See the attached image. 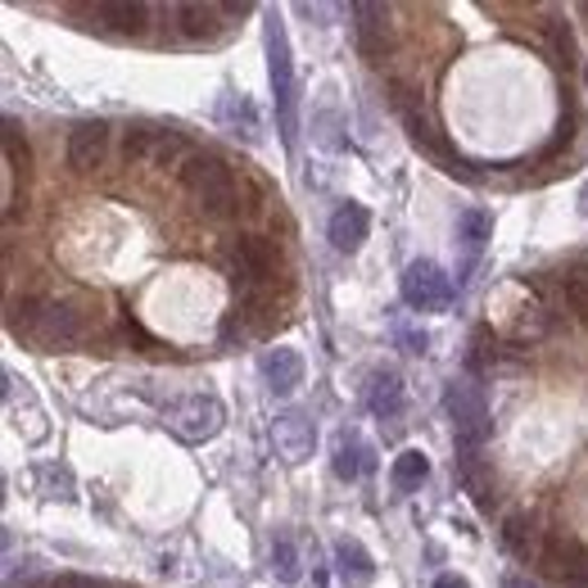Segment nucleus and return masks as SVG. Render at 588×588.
<instances>
[{
  "label": "nucleus",
  "mask_w": 588,
  "mask_h": 588,
  "mask_svg": "<svg viewBox=\"0 0 588 588\" xmlns=\"http://www.w3.org/2000/svg\"><path fill=\"white\" fill-rule=\"evenodd\" d=\"M177 181H181V190H186L209 218H231V213H240V204H244L231 164H227L222 155H213V150H195V155L177 168Z\"/></svg>",
  "instance_id": "obj_1"
},
{
  "label": "nucleus",
  "mask_w": 588,
  "mask_h": 588,
  "mask_svg": "<svg viewBox=\"0 0 588 588\" xmlns=\"http://www.w3.org/2000/svg\"><path fill=\"white\" fill-rule=\"evenodd\" d=\"M267 77H272L281 140L294 150V136H300V91H294V60H290V41H285L281 19L267 23Z\"/></svg>",
  "instance_id": "obj_2"
},
{
  "label": "nucleus",
  "mask_w": 588,
  "mask_h": 588,
  "mask_svg": "<svg viewBox=\"0 0 588 588\" xmlns=\"http://www.w3.org/2000/svg\"><path fill=\"white\" fill-rule=\"evenodd\" d=\"M444 408H449V421H453L458 453H462V462H471V458L484 449V439L494 434V421H489V403H484V395H480V385H471V380H449Z\"/></svg>",
  "instance_id": "obj_3"
},
{
  "label": "nucleus",
  "mask_w": 588,
  "mask_h": 588,
  "mask_svg": "<svg viewBox=\"0 0 588 588\" xmlns=\"http://www.w3.org/2000/svg\"><path fill=\"white\" fill-rule=\"evenodd\" d=\"M95 335V322L86 308L69 304V300H45L41 304V322H36V339L41 349H77Z\"/></svg>",
  "instance_id": "obj_4"
},
{
  "label": "nucleus",
  "mask_w": 588,
  "mask_h": 588,
  "mask_svg": "<svg viewBox=\"0 0 588 588\" xmlns=\"http://www.w3.org/2000/svg\"><path fill=\"white\" fill-rule=\"evenodd\" d=\"M399 290H403V304L412 313H444L453 304V276L439 263H430V259L408 263Z\"/></svg>",
  "instance_id": "obj_5"
},
{
  "label": "nucleus",
  "mask_w": 588,
  "mask_h": 588,
  "mask_svg": "<svg viewBox=\"0 0 588 588\" xmlns=\"http://www.w3.org/2000/svg\"><path fill=\"white\" fill-rule=\"evenodd\" d=\"M538 570H544V579L557 584V588H584L588 584V548L579 544L575 534L553 529L544 538V557H538Z\"/></svg>",
  "instance_id": "obj_6"
},
{
  "label": "nucleus",
  "mask_w": 588,
  "mask_h": 588,
  "mask_svg": "<svg viewBox=\"0 0 588 588\" xmlns=\"http://www.w3.org/2000/svg\"><path fill=\"white\" fill-rule=\"evenodd\" d=\"M285 254H281V244L272 235H240L235 240V285H276V272H281Z\"/></svg>",
  "instance_id": "obj_7"
},
{
  "label": "nucleus",
  "mask_w": 588,
  "mask_h": 588,
  "mask_svg": "<svg viewBox=\"0 0 588 588\" xmlns=\"http://www.w3.org/2000/svg\"><path fill=\"white\" fill-rule=\"evenodd\" d=\"M168 426L177 439H186V444H209V439L227 426V408L213 395H190L168 412Z\"/></svg>",
  "instance_id": "obj_8"
},
{
  "label": "nucleus",
  "mask_w": 588,
  "mask_h": 588,
  "mask_svg": "<svg viewBox=\"0 0 588 588\" xmlns=\"http://www.w3.org/2000/svg\"><path fill=\"white\" fill-rule=\"evenodd\" d=\"M354 36L367 64H385L399 51V28L385 6H354Z\"/></svg>",
  "instance_id": "obj_9"
},
{
  "label": "nucleus",
  "mask_w": 588,
  "mask_h": 588,
  "mask_svg": "<svg viewBox=\"0 0 588 588\" xmlns=\"http://www.w3.org/2000/svg\"><path fill=\"white\" fill-rule=\"evenodd\" d=\"M272 444H276V458L285 466H304L313 458V449H317V426L308 421V412L285 408L272 421Z\"/></svg>",
  "instance_id": "obj_10"
},
{
  "label": "nucleus",
  "mask_w": 588,
  "mask_h": 588,
  "mask_svg": "<svg viewBox=\"0 0 588 588\" xmlns=\"http://www.w3.org/2000/svg\"><path fill=\"white\" fill-rule=\"evenodd\" d=\"M109 136H114V127H109L105 118H86V123H77V127L69 132V145H64L69 168H73L77 177H91L95 168L105 164V155H109Z\"/></svg>",
  "instance_id": "obj_11"
},
{
  "label": "nucleus",
  "mask_w": 588,
  "mask_h": 588,
  "mask_svg": "<svg viewBox=\"0 0 588 588\" xmlns=\"http://www.w3.org/2000/svg\"><path fill=\"white\" fill-rule=\"evenodd\" d=\"M77 14L95 19V28L105 32H118V36H145L150 32V6H140V0H101V6H82Z\"/></svg>",
  "instance_id": "obj_12"
},
{
  "label": "nucleus",
  "mask_w": 588,
  "mask_h": 588,
  "mask_svg": "<svg viewBox=\"0 0 588 588\" xmlns=\"http://www.w3.org/2000/svg\"><path fill=\"white\" fill-rule=\"evenodd\" d=\"M544 529H538V521L529 516V512H512L507 521H503V548L516 557V561H538L544 557Z\"/></svg>",
  "instance_id": "obj_13"
},
{
  "label": "nucleus",
  "mask_w": 588,
  "mask_h": 588,
  "mask_svg": "<svg viewBox=\"0 0 588 588\" xmlns=\"http://www.w3.org/2000/svg\"><path fill=\"white\" fill-rule=\"evenodd\" d=\"M335 579L345 588H371L376 584V561L358 538H339L335 544Z\"/></svg>",
  "instance_id": "obj_14"
},
{
  "label": "nucleus",
  "mask_w": 588,
  "mask_h": 588,
  "mask_svg": "<svg viewBox=\"0 0 588 588\" xmlns=\"http://www.w3.org/2000/svg\"><path fill=\"white\" fill-rule=\"evenodd\" d=\"M330 244L339 254H358L363 250V240H367V231H371V218H367V209L363 204H339L335 213H330Z\"/></svg>",
  "instance_id": "obj_15"
},
{
  "label": "nucleus",
  "mask_w": 588,
  "mask_h": 588,
  "mask_svg": "<svg viewBox=\"0 0 588 588\" xmlns=\"http://www.w3.org/2000/svg\"><path fill=\"white\" fill-rule=\"evenodd\" d=\"M172 23H177V36L200 45V41H213L218 36V19H222V6H172L164 10Z\"/></svg>",
  "instance_id": "obj_16"
},
{
  "label": "nucleus",
  "mask_w": 588,
  "mask_h": 588,
  "mask_svg": "<svg viewBox=\"0 0 588 588\" xmlns=\"http://www.w3.org/2000/svg\"><path fill=\"white\" fill-rule=\"evenodd\" d=\"M367 408L376 421H399L403 417V380L395 371H376L367 389Z\"/></svg>",
  "instance_id": "obj_17"
},
{
  "label": "nucleus",
  "mask_w": 588,
  "mask_h": 588,
  "mask_svg": "<svg viewBox=\"0 0 588 588\" xmlns=\"http://www.w3.org/2000/svg\"><path fill=\"white\" fill-rule=\"evenodd\" d=\"M263 380H267L272 395H294L300 380H304V358L294 354V349H272L263 358Z\"/></svg>",
  "instance_id": "obj_18"
},
{
  "label": "nucleus",
  "mask_w": 588,
  "mask_h": 588,
  "mask_svg": "<svg viewBox=\"0 0 588 588\" xmlns=\"http://www.w3.org/2000/svg\"><path fill=\"white\" fill-rule=\"evenodd\" d=\"M494 235V218H489L484 209H466L458 218V244H462V263L471 267L480 254H484V240Z\"/></svg>",
  "instance_id": "obj_19"
},
{
  "label": "nucleus",
  "mask_w": 588,
  "mask_h": 588,
  "mask_svg": "<svg viewBox=\"0 0 588 588\" xmlns=\"http://www.w3.org/2000/svg\"><path fill=\"white\" fill-rule=\"evenodd\" d=\"M41 304H45V294H14V300L6 304V326L14 339H36V322H41Z\"/></svg>",
  "instance_id": "obj_20"
},
{
  "label": "nucleus",
  "mask_w": 588,
  "mask_h": 588,
  "mask_svg": "<svg viewBox=\"0 0 588 588\" xmlns=\"http://www.w3.org/2000/svg\"><path fill=\"white\" fill-rule=\"evenodd\" d=\"M426 475H430V462H426L421 449H403L395 458V466H389V484H395L399 494H417V489L426 484Z\"/></svg>",
  "instance_id": "obj_21"
},
{
  "label": "nucleus",
  "mask_w": 588,
  "mask_h": 588,
  "mask_svg": "<svg viewBox=\"0 0 588 588\" xmlns=\"http://www.w3.org/2000/svg\"><path fill=\"white\" fill-rule=\"evenodd\" d=\"M538 41H544V51L553 55L557 69H570V64H575V36H570V23H566V19L538 23Z\"/></svg>",
  "instance_id": "obj_22"
},
{
  "label": "nucleus",
  "mask_w": 588,
  "mask_h": 588,
  "mask_svg": "<svg viewBox=\"0 0 588 588\" xmlns=\"http://www.w3.org/2000/svg\"><path fill=\"white\" fill-rule=\"evenodd\" d=\"M0 145H6V172L28 177V168H32V145H28V136H23V123H19V118H6Z\"/></svg>",
  "instance_id": "obj_23"
},
{
  "label": "nucleus",
  "mask_w": 588,
  "mask_h": 588,
  "mask_svg": "<svg viewBox=\"0 0 588 588\" xmlns=\"http://www.w3.org/2000/svg\"><path fill=\"white\" fill-rule=\"evenodd\" d=\"M159 132H164V127L132 123V127L123 132V164H150V159H155V145H159Z\"/></svg>",
  "instance_id": "obj_24"
},
{
  "label": "nucleus",
  "mask_w": 588,
  "mask_h": 588,
  "mask_svg": "<svg viewBox=\"0 0 588 588\" xmlns=\"http://www.w3.org/2000/svg\"><path fill=\"white\" fill-rule=\"evenodd\" d=\"M561 294H566V304L575 308V317L588 322V254H579V259L566 267V276H561Z\"/></svg>",
  "instance_id": "obj_25"
},
{
  "label": "nucleus",
  "mask_w": 588,
  "mask_h": 588,
  "mask_svg": "<svg viewBox=\"0 0 588 588\" xmlns=\"http://www.w3.org/2000/svg\"><path fill=\"white\" fill-rule=\"evenodd\" d=\"M385 91H389V105H395L399 114H412V109H421V82H417L412 73H389Z\"/></svg>",
  "instance_id": "obj_26"
},
{
  "label": "nucleus",
  "mask_w": 588,
  "mask_h": 588,
  "mask_svg": "<svg viewBox=\"0 0 588 588\" xmlns=\"http://www.w3.org/2000/svg\"><path fill=\"white\" fill-rule=\"evenodd\" d=\"M335 475L339 480H358L363 475V444L354 434H339L335 439Z\"/></svg>",
  "instance_id": "obj_27"
},
{
  "label": "nucleus",
  "mask_w": 588,
  "mask_h": 588,
  "mask_svg": "<svg viewBox=\"0 0 588 588\" xmlns=\"http://www.w3.org/2000/svg\"><path fill=\"white\" fill-rule=\"evenodd\" d=\"M272 575H276L281 584H294V579H300V553H294V544H290L285 534L272 544Z\"/></svg>",
  "instance_id": "obj_28"
},
{
  "label": "nucleus",
  "mask_w": 588,
  "mask_h": 588,
  "mask_svg": "<svg viewBox=\"0 0 588 588\" xmlns=\"http://www.w3.org/2000/svg\"><path fill=\"white\" fill-rule=\"evenodd\" d=\"M218 339H222V345H244V339H254V326L244 322L235 308H227L222 313V326H218Z\"/></svg>",
  "instance_id": "obj_29"
},
{
  "label": "nucleus",
  "mask_w": 588,
  "mask_h": 588,
  "mask_svg": "<svg viewBox=\"0 0 588 588\" xmlns=\"http://www.w3.org/2000/svg\"><path fill=\"white\" fill-rule=\"evenodd\" d=\"M51 588H109L105 579H91V575H55Z\"/></svg>",
  "instance_id": "obj_30"
},
{
  "label": "nucleus",
  "mask_w": 588,
  "mask_h": 588,
  "mask_svg": "<svg viewBox=\"0 0 588 588\" xmlns=\"http://www.w3.org/2000/svg\"><path fill=\"white\" fill-rule=\"evenodd\" d=\"M399 339L408 345V354H426V345H430V339H426V335H417V330H399Z\"/></svg>",
  "instance_id": "obj_31"
},
{
  "label": "nucleus",
  "mask_w": 588,
  "mask_h": 588,
  "mask_svg": "<svg viewBox=\"0 0 588 588\" xmlns=\"http://www.w3.org/2000/svg\"><path fill=\"white\" fill-rule=\"evenodd\" d=\"M434 588H466V584H462L458 575H439V579H434Z\"/></svg>",
  "instance_id": "obj_32"
},
{
  "label": "nucleus",
  "mask_w": 588,
  "mask_h": 588,
  "mask_svg": "<svg viewBox=\"0 0 588 588\" xmlns=\"http://www.w3.org/2000/svg\"><path fill=\"white\" fill-rule=\"evenodd\" d=\"M503 588H534V584H529L525 575H507V579H503Z\"/></svg>",
  "instance_id": "obj_33"
},
{
  "label": "nucleus",
  "mask_w": 588,
  "mask_h": 588,
  "mask_svg": "<svg viewBox=\"0 0 588 588\" xmlns=\"http://www.w3.org/2000/svg\"><path fill=\"white\" fill-rule=\"evenodd\" d=\"M579 213L588 218V181H584V190H579Z\"/></svg>",
  "instance_id": "obj_34"
},
{
  "label": "nucleus",
  "mask_w": 588,
  "mask_h": 588,
  "mask_svg": "<svg viewBox=\"0 0 588 588\" xmlns=\"http://www.w3.org/2000/svg\"><path fill=\"white\" fill-rule=\"evenodd\" d=\"M23 588H51V579H36V584H23Z\"/></svg>",
  "instance_id": "obj_35"
}]
</instances>
